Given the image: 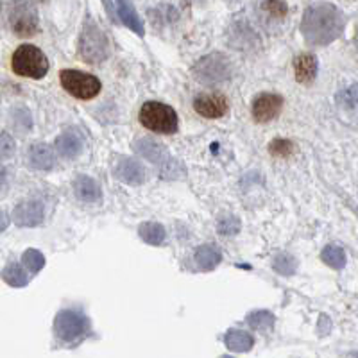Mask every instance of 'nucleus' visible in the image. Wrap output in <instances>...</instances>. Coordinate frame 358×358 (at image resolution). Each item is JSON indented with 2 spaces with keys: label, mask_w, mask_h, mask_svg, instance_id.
Returning <instances> with one entry per match:
<instances>
[{
  "label": "nucleus",
  "mask_w": 358,
  "mask_h": 358,
  "mask_svg": "<svg viewBox=\"0 0 358 358\" xmlns=\"http://www.w3.org/2000/svg\"><path fill=\"white\" fill-rule=\"evenodd\" d=\"M344 17L331 4H312L301 20V33L312 45H328L341 36Z\"/></svg>",
  "instance_id": "f257e3e1"
},
{
  "label": "nucleus",
  "mask_w": 358,
  "mask_h": 358,
  "mask_svg": "<svg viewBox=\"0 0 358 358\" xmlns=\"http://www.w3.org/2000/svg\"><path fill=\"white\" fill-rule=\"evenodd\" d=\"M11 70L25 79H43L49 72V59L34 45H20L11 56Z\"/></svg>",
  "instance_id": "f03ea898"
},
{
  "label": "nucleus",
  "mask_w": 358,
  "mask_h": 358,
  "mask_svg": "<svg viewBox=\"0 0 358 358\" xmlns=\"http://www.w3.org/2000/svg\"><path fill=\"white\" fill-rule=\"evenodd\" d=\"M138 120L145 129L158 134H172L179 126L176 111L158 101L145 102L138 111Z\"/></svg>",
  "instance_id": "7ed1b4c3"
},
{
  "label": "nucleus",
  "mask_w": 358,
  "mask_h": 358,
  "mask_svg": "<svg viewBox=\"0 0 358 358\" xmlns=\"http://www.w3.org/2000/svg\"><path fill=\"white\" fill-rule=\"evenodd\" d=\"M59 81H62V86L65 88L66 94L76 99H81V101H90V99L97 97L102 90L101 81L95 76L76 69L62 70Z\"/></svg>",
  "instance_id": "20e7f679"
},
{
  "label": "nucleus",
  "mask_w": 358,
  "mask_h": 358,
  "mask_svg": "<svg viewBox=\"0 0 358 358\" xmlns=\"http://www.w3.org/2000/svg\"><path fill=\"white\" fill-rule=\"evenodd\" d=\"M54 331L62 341L76 342L90 331V321L79 310L66 308L57 313L54 319Z\"/></svg>",
  "instance_id": "39448f33"
},
{
  "label": "nucleus",
  "mask_w": 358,
  "mask_h": 358,
  "mask_svg": "<svg viewBox=\"0 0 358 358\" xmlns=\"http://www.w3.org/2000/svg\"><path fill=\"white\" fill-rule=\"evenodd\" d=\"M79 52L83 59L88 63H101L104 62L110 54V43H108L106 34L94 24L85 25L79 40Z\"/></svg>",
  "instance_id": "423d86ee"
},
{
  "label": "nucleus",
  "mask_w": 358,
  "mask_h": 358,
  "mask_svg": "<svg viewBox=\"0 0 358 358\" xmlns=\"http://www.w3.org/2000/svg\"><path fill=\"white\" fill-rule=\"evenodd\" d=\"M9 25L20 38H33L38 33V11L31 2H18L9 11Z\"/></svg>",
  "instance_id": "0eeeda50"
},
{
  "label": "nucleus",
  "mask_w": 358,
  "mask_h": 358,
  "mask_svg": "<svg viewBox=\"0 0 358 358\" xmlns=\"http://www.w3.org/2000/svg\"><path fill=\"white\" fill-rule=\"evenodd\" d=\"M194 73L199 81L206 83V85H213V83H220L229 79L231 76V65L222 54H210V56L203 57L196 66H194Z\"/></svg>",
  "instance_id": "6e6552de"
},
{
  "label": "nucleus",
  "mask_w": 358,
  "mask_h": 358,
  "mask_svg": "<svg viewBox=\"0 0 358 358\" xmlns=\"http://www.w3.org/2000/svg\"><path fill=\"white\" fill-rule=\"evenodd\" d=\"M283 110V99L276 94H260L255 97L251 106L252 118L260 124H267Z\"/></svg>",
  "instance_id": "1a4fd4ad"
},
{
  "label": "nucleus",
  "mask_w": 358,
  "mask_h": 358,
  "mask_svg": "<svg viewBox=\"0 0 358 358\" xmlns=\"http://www.w3.org/2000/svg\"><path fill=\"white\" fill-rule=\"evenodd\" d=\"M194 110L204 118H220L228 113L229 101L222 94H201L194 99Z\"/></svg>",
  "instance_id": "9d476101"
},
{
  "label": "nucleus",
  "mask_w": 358,
  "mask_h": 358,
  "mask_svg": "<svg viewBox=\"0 0 358 358\" xmlns=\"http://www.w3.org/2000/svg\"><path fill=\"white\" fill-rule=\"evenodd\" d=\"M104 6L110 11H113V17H117L126 27L134 31L138 36H143V24L133 4H129V2H106Z\"/></svg>",
  "instance_id": "9b49d317"
},
{
  "label": "nucleus",
  "mask_w": 358,
  "mask_h": 358,
  "mask_svg": "<svg viewBox=\"0 0 358 358\" xmlns=\"http://www.w3.org/2000/svg\"><path fill=\"white\" fill-rule=\"evenodd\" d=\"M45 217V208L40 201H24L13 212V220L18 226H38Z\"/></svg>",
  "instance_id": "f8f14e48"
},
{
  "label": "nucleus",
  "mask_w": 358,
  "mask_h": 358,
  "mask_svg": "<svg viewBox=\"0 0 358 358\" xmlns=\"http://www.w3.org/2000/svg\"><path fill=\"white\" fill-rule=\"evenodd\" d=\"M83 147H85V138L76 129H66L65 133H62L56 138V151L62 158H78L83 152Z\"/></svg>",
  "instance_id": "ddd939ff"
},
{
  "label": "nucleus",
  "mask_w": 358,
  "mask_h": 358,
  "mask_svg": "<svg viewBox=\"0 0 358 358\" xmlns=\"http://www.w3.org/2000/svg\"><path fill=\"white\" fill-rule=\"evenodd\" d=\"M115 176L120 181L127 185H142L145 174H143V167L136 159L131 158H120L115 165Z\"/></svg>",
  "instance_id": "4468645a"
},
{
  "label": "nucleus",
  "mask_w": 358,
  "mask_h": 358,
  "mask_svg": "<svg viewBox=\"0 0 358 358\" xmlns=\"http://www.w3.org/2000/svg\"><path fill=\"white\" fill-rule=\"evenodd\" d=\"M294 73H296L297 83L310 85L317 76V59L312 54H299L294 59Z\"/></svg>",
  "instance_id": "2eb2a0df"
},
{
  "label": "nucleus",
  "mask_w": 358,
  "mask_h": 358,
  "mask_svg": "<svg viewBox=\"0 0 358 358\" xmlns=\"http://www.w3.org/2000/svg\"><path fill=\"white\" fill-rule=\"evenodd\" d=\"M29 163L38 171H50L54 167V152L47 143L36 142L29 149Z\"/></svg>",
  "instance_id": "dca6fc26"
},
{
  "label": "nucleus",
  "mask_w": 358,
  "mask_h": 358,
  "mask_svg": "<svg viewBox=\"0 0 358 358\" xmlns=\"http://www.w3.org/2000/svg\"><path fill=\"white\" fill-rule=\"evenodd\" d=\"M338 108L350 120L358 124V85L350 86L337 97Z\"/></svg>",
  "instance_id": "f3484780"
},
{
  "label": "nucleus",
  "mask_w": 358,
  "mask_h": 358,
  "mask_svg": "<svg viewBox=\"0 0 358 358\" xmlns=\"http://www.w3.org/2000/svg\"><path fill=\"white\" fill-rule=\"evenodd\" d=\"M76 196L79 197L81 201H86V203H95V201L101 199V187L97 185V181L88 176H79L76 179Z\"/></svg>",
  "instance_id": "a211bd4d"
},
{
  "label": "nucleus",
  "mask_w": 358,
  "mask_h": 358,
  "mask_svg": "<svg viewBox=\"0 0 358 358\" xmlns=\"http://www.w3.org/2000/svg\"><path fill=\"white\" fill-rule=\"evenodd\" d=\"M134 149H136V152H138L140 156L151 159L152 163L169 162L167 151H165L159 143H156L155 140H149V138L138 140V142L134 143Z\"/></svg>",
  "instance_id": "6ab92c4d"
},
{
  "label": "nucleus",
  "mask_w": 358,
  "mask_h": 358,
  "mask_svg": "<svg viewBox=\"0 0 358 358\" xmlns=\"http://www.w3.org/2000/svg\"><path fill=\"white\" fill-rule=\"evenodd\" d=\"M222 260V255H220L219 249L212 244L201 245L196 251V264L199 265L203 271H213L217 265Z\"/></svg>",
  "instance_id": "aec40b11"
},
{
  "label": "nucleus",
  "mask_w": 358,
  "mask_h": 358,
  "mask_svg": "<svg viewBox=\"0 0 358 358\" xmlns=\"http://www.w3.org/2000/svg\"><path fill=\"white\" fill-rule=\"evenodd\" d=\"M224 344L228 346V350L242 353V351H249L255 344V338L244 330H229L224 335Z\"/></svg>",
  "instance_id": "412c9836"
},
{
  "label": "nucleus",
  "mask_w": 358,
  "mask_h": 358,
  "mask_svg": "<svg viewBox=\"0 0 358 358\" xmlns=\"http://www.w3.org/2000/svg\"><path fill=\"white\" fill-rule=\"evenodd\" d=\"M138 233L143 242H147L149 245H159L165 241V228L158 222H143Z\"/></svg>",
  "instance_id": "4be33fe9"
},
{
  "label": "nucleus",
  "mask_w": 358,
  "mask_h": 358,
  "mask_svg": "<svg viewBox=\"0 0 358 358\" xmlns=\"http://www.w3.org/2000/svg\"><path fill=\"white\" fill-rule=\"evenodd\" d=\"M2 278H4V281L8 285L15 287V289H22V287L27 285L29 281L27 273H25L24 268H22V265L18 264L6 265L4 271H2Z\"/></svg>",
  "instance_id": "5701e85b"
},
{
  "label": "nucleus",
  "mask_w": 358,
  "mask_h": 358,
  "mask_svg": "<svg viewBox=\"0 0 358 358\" xmlns=\"http://www.w3.org/2000/svg\"><path fill=\"white\" fill-rule=\"evenodd\" d=\"M321 258L326 265L334 268H342L346 265V252L342 251V248H338V245H328V248L322 249Z\"/></svg>",
  "instance_id": "b1692460"
},
{
  "label": "nucleus",
  "mask_w": 358,
  "mask_h": 358,
  "mask_svg": "<svg viewBox=\"0 0 358 358\" xmlns=\"http://www.w3.org/2000/svg\"><path fill=\"white\" fill-rule=\"evenodd\" d=\"M248 322L255 330L267 331L274 326V315L271 312H267V310H260V312H252L248 317Z\"/></svg>",
  "instance_id": "393cba45"
},
{
  "label": "nucleus",
  "mask_w": 358,
  "mask_h": 358,
  "mask_svg": "<svg viewBox=\"0 0 358 358\" xmlns=\"http://www.w3.org/2000/svg\"><path fill=\"white\" fill-rule=\"evenodd\" d=\"M22 262H24L25 268H27L29 273L33 274L40 273L41 268L45 267V257L40 251H36V249H27L24 252V257H22Z\"/></svg>",
  "instance_id": "a878e982"
},
{
  "label": "nucleus",
  "mask_w": 358,
  "mask_h": 358,
  "mask_svg": "<svg viewBox=\"0 0 358 358\" xmlns=\"http://www.w3.org/2000/svg\"><path fill=\"white\" fill-rule=\"evenodd\" d=\"M273 267L280 274H292L296 271V260L292 257H289V255H280V257L274 258Z\"/></svg>",
  "instance_id": "bb28decb"
},
{
  "label": "nucleus",
  "mask_w": 358,
  "mask_h": 358,
  "mask_svg": "<svg viewBox=\"0 0 358 358\" xmlns=\"http://www.w3.org/2000/svg\"><path fill=\"white\" fill-rule=\"evenodd\" d=\"M13 149H15V142L11 140V136L8 133H2V136H0V152H2V158H9Z\"/></svg>",
  "instance_id": "cd10ccee"
},
{
  "label": "nucleus",
  "mask_w": 358,
  "mask_h": 358,
  "mask_svg": "<svg viewBox=\"0 0 358 358\" xmlns=\"http://www.w3.org/2000/svg\"><path fill=\"white\" fill-rule=\"evenodd\" d=\"M271 152L274 156H287L290 152V142H285V140H274L271 143Z\"/></svg>",
  "instance_id": "c85d7f7f"
},
{
  "label": "nucleus",
  "mask_w": 358,
  "mask_h": 358,
  "mask_svg": "<svg viewBox=\"0 0 358 358\" xmlns=\"http://www.w3.org/2000/svg\"><path fill=\"white\" fill-rule=\"evenodd\" d=\"M264 8L268 9L271 13H274V15H278V17H283V15H287V11H289L287 6L280 4V2H273V4L268 2V4H264Z\"/></svg>",
  "instance_id": "c756f323"
},
{
  "label": "nucleus",
  "mask_w": 358,
  "mask_h": 358,
  "mask_svg": "<svg viewBox=\"0 0 358 358\" xmlns=\"http://www.w3.org/2000/svg\"><path fill=\"white\" fill-rule=\"evenodd\" d=\"M355 41H357V49H358V27H357V34H355Z\"/></svg>",
  "instance_id": "7c9ffc66"
}]
</instances>
